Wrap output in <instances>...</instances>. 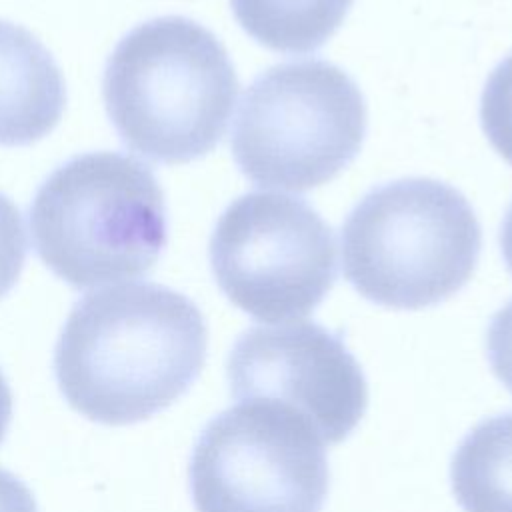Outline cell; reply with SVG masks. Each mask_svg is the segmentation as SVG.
<instances>
[{
    "instance_id": "obj_1",
    "label": "cell",
    "mask_w": 512,
    "mask_h": 512,
    "mask_svg": "<svg viewBox=\"0 0 512 512\" xmlns=\"http://www.w3.org/2000/svg\"><path fill=\"white\" fill-rule=\"evenodd\" d=\"M208 328L184 294L154 282L88 292L54 348V376L82 416L126 426L184 396L206 360Z\"/></svg>"
},
{
    "instance_id": "obj_2",
    "label": "cell",
    "mask_w": 512,
    "mask_h": 512,
    "mask_svg": "<svg viewBox=\"0 0 512 512\" xmlns=\"http://www.w3.org/2000/svg\"><path fill=\"white\" fill-rule=\"evenodd\" d=\"M238 78L222 42L184 16L132 28L112 50L102 98L120 140L140 156L184 164L216 148Z\"/></svg>"
},
{
    "instance_id": "obj_3",
    "label": "cell",
    "mask_w": 512,
    "mask_h": 512,
    "mask_svg": "<svg viewBox=\"0 0 512 512\" xmlns=\"http://www.w3.org/2000/svg\"><path fill=\"white\" fill-rule=\"evenodd\" d=\"M28 220L36 254L72 288L146 274L168 240L154 172L120 152H88L58 166L36 190Z\"/></svg>"
},
{
    "instance_id": "obj_4",
    "label": "cell",
    "mask_w": 512,
    "mask_h": 512,
    "mask_svg": "<svg viewBox=\"0 0 512 512\" xmlns=\"http://www.w3.org/2000/svg\"><path fill=\"white\" fill-rule=\"evenodd\" d=\"M482 230L468 200L432 178L372 188L342 226V266L366 300L400 310L434 306L472 276Z\"/></svg>"
},
{
    "instance_id": "obj_5",
    "label": "cell",
    "mask_w": 512,
    "mask_h": 512,
    "mask_svg": "<svg viewBox=\"0 0 512 512\" xmlns=\"http://www.w3.org/2000/svg\"><path fill=\"white\" fill-rule=\"evenodd\" d=\"M366 104L354 80L326 60L276 64L246 88L232 156L258 186L304 192L332 180L358 154Z\"/></svg>"
},
{
    "instance_id": "obj_6",
    "label": "cell",
    "mask_w": 512,
    "mask_h": 512,
    "mask_svg": "<svg viewBox=\"0 0 512 512\" xmlns=\"http://www.w3.org/2000/svg\"><path fill=\"white\" fill-rule=\"evenodd\" d=\"M324 442L294 412L236 402L200 432L188 464L196 512H322Z\"/></svg>"
},
{
    "instance_id": "obj_7",
    "label": "cell",
    "mask_w": 512,
    "mask_h": 512,
    "mask_svg": "<svg viewBox=\"0 0 512 512\" xmlns=\"http://www.w3.org/2000/svg\"><path fill=\"white\" fill-rule=\"evenodd\" d=\"M226 298L262 322H284L318 308L336 280L330 226L302 198L250 192L218 218L208 246Z\"/></svg>"
},
{
    "instance_id": "obj_8",
    "label": "cell",
    "mask_w": 512,
    "mask_h": 512,
    "mask_svg": "<svg viewBox=\"0 0 512 512\" xmlns=\"http://www.w3.org/2000/svg\"><path fill=\"white\" fill-rule=\"evenodd\" d=\"M226 376L236 402L282 406L338 444L368 406L364 372L340 332L316 322L252 326L234 342Z\"/></svg>"
},
{
    "instance_id": "obj_9",
    "label": "cell",
    "mask_w": 512,
    "mask_h": 512,
    "mask_svg": "<svg viewBox=\"0 0 512 512\" xmlns=\"http://www.w3.org/2000/svg\"><path fill=\"white\" fill-rule=\"evenodd\" d=\"M66 86L46 46L26 28L0 20V146H28L62 118Z\"/></svg>"
},
{
    "instance_id": "obj_10",
    "label": "cell",
    "mask_w": 512,
    "mask_h": 512,
    "mask_svg": "<svg viewBox=\"0 0 512 512\" xmlns=\"http://www.w3.org/2000/svg\"><path fill=\"white\" fill-rule=\"evenodd\" d=\"M450 482L464 512H512V412L478 422L462 438Z\"/></svg>"
},
{
    "instance_id": "obj_11",
    "label": "cell",
    "mask_w": 512,
    "mask_h": 512,
    "mask_svg": "<svg viewBox=\"0 0 512 512\" xmlns=\"http://www.w3.org/2000/svg\"><path fill=\"white\" fill-rule=\"evenodd\" d=\"M352 0H230L238 24L262 46L302 54L318 50L342 24Z\"/></svg>"
},
{
    "instance_id": "obj_12",
    "label": "cell",
    "mask_w": 512,
    "mask_h": 512,
    "mask_svg": "<svg viewBox=\"0 0 512 512\" xmlns=\"http://www.w3.org/2000/svg\"><path fill=\"white\" fill-rule=\"evenodd\" d=\"M480 120L494 150L512 164V54L486 80L480 100Z\"/></svg>"
},
{
    "instance_id": "obj_13",
    "label": "cell",
    "mask_w": 512,
    "mask_h": 512,
    "mask_svg": "<svg viewBox=\"0 0 512 512\" xmlns=\"http://www.w3.org/2000/svg\"><path fill=\"white\" fill-rule=\"evenodd\" d=\"M26 230L20 210L0 192V298L6 296L26 262Z\"/></svg>"
},
{
    "instance_id": "obj_14",
    "label": "cell",
    "mask_w": 512,
    "mask_h": 512,
    "mask_svg": "<svg viewBox=\"0 0 512 512\" xmlns=\"http://www.w3.org/2000/svg\"><path fill=\"white\" fill-rule=\"evenodd\" d=\"M486 356L494 376L512 394V300L504 304L488 324Z\"/></svg>"
},
{
    "instance_id": "obj_15",
    "label": "cell",
    "mask_w": 512,
    "mask_h": 512,
    "mask_svg": "<svg viewBox=\"0 0 512 512\" xmlns=\"http://www.w3.org/2000/svg\"><path fill=\"white\" fill-rule=\"evenodd\" d=\"M0 512H38L30 488L4 468H0Z\"/></svg>"
},
{
    "instance_id": "obj_16",
    "label": "cell",
    "mask_w": 512,
    "mask_h": 512,
    "mask_svg": "<svg viewBox=\"0 0 512 512\" xmlns=\"http://www.w3.org/2000/svg\"><path fill=\"white\" fill-rule=\"evenodd\" d=\"M12 420V390L0 370V444L8 432Z\"/></svg>"
},
{
    "instance_id": "obj_17",
    "label": "cell",
    "mask_w": 512,
    "mask_h": 512,
    "mask_svg": "<svg viewBox=\"0 0 512 512\" xmlns=\"http://www.w3.org/2000/svg\"><path fill=\"white\" fill-rule=\"evenodd\" d=\"M500 248H502V256L504 262L508 266V270L512 272V204L502 220V228H500Z\"/></svg>"
}]
</instances>
